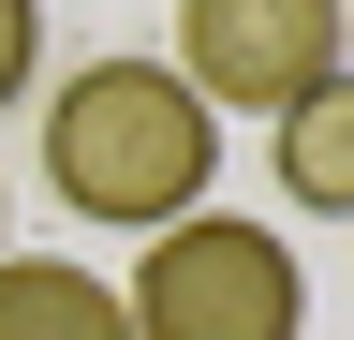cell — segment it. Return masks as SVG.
<instances>
[{
    "mask_svg": "<svg viewBox=\"0 0 354 340\" xmlns=\"http://www.w3.org/2000/svg\"><path fill=\"white\" fill-rule=\"evenodd\" d=\"M266 134H281V148H266V163H281V193L325 207V222H354V60H339L310 104H281Z\"/></svg>",
    "mask_w": 354,
    "mask_h": 340,
    "instance_id": "5b68a950",
    "label": "cell"
},
{
    "mask_svg": "<svg viewBox=\"0 0 354 340\" xmlns=\"http://www.w3.org/2000/svg\"><path fill=\"white\" fill-rule=\"evenodd\" d=\"M339 15H354V0H339Z\"/></svg>",
    "mask_w": 354,
    "mask_h": 340,
    "instance_id": "52a82bcc",
    "label": "cell"
},
{
    "mask_svg": "<svg viewBox=\"0 0 354 340\" xmlns=\"http://www.w3.org/2000/svg\"><path fill=\"white\" fill-rule=\"evenodd\" d=\"M354 60L339 0H177V89L207 118H281Z\"/></svg>",
    "mask_w": 354,
    "mask_h": 340,
    "instance_id": "3957f363",
    "label": "cell"
},
{
    "mask_svg": "<svg viewBox=\"0 0 354 340\" xmlns=\"http://www.w3.org/2000/svg\"><path fill=\"white\" fill-rule=\"evenodd\" d=\"M44 74V0H0V104Z\"/></svg>",
    "mask_w": 354,
    "mask_h": 340,
    "instance_id": "8992f818",
    "label": "cell"
},
{
    "mask_svg": "<svg viewBox=\"0 0 354 340\" xmlns=\"http://www.w3.org/2000/svg\"><path fill=\"white\" fill-rule=\"evenodd\" d=\"M133 340H310V267L281 222H236V207H192V222L148 237V267L118 281Z\"/></svg>",
    "mask_w": 354,
    "mask_h": 340,
    "instance_id": "7a4b0ae2",
    "label": "cell"
},
{
    "mask_svg": "<svg viewBox=\"0 0 354 340\" xmlns=\"http://www.w3.org/2000/svg\"><path fill=\"white\" fill-rule=\"evenodd\" d=\"M0 340H133L104 267H44V251H0Z\"/></svg>",
    "mask_w": 354,
    "mask_h": 340,
    "instance_id": "277c9868",
    "label": "cell"
},
{
    "mask_svg": "<svg viewBox=\"0 0 354 340\" xmlns=\"http://www.w3.org/2000/svg\"><path fill=\"white\" fill-rule=\"evenodd\" d=\"M207 178H221V118L177 89V60H88V74H59V104H44V193L74 222L162 237V222L207 207Z\"/></svg>",
    "mask_w": 354,
    "mask_h": 340,
    "instance_id": "6da1fadb",
    "label": "cell"
}]
</instances>
